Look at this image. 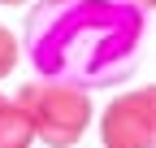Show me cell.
<instances>
[{"label": "cell", "instance_id": "1", "mask_svg": "<svg viewBox=\"0 0 156 148\" xmlns=\"http://www.w3.org/2000/svg\"><path fill=\"white\" fill-rule=\"evenodd\" d=\"M143 5L134 0H39L26 17V52L52 83L113 87L134 74Z\"/></svg>", "mask_w": 156, "mask_h": 148}, {"label": "cell", "instance_id": "2", "mask_svg": "<svg viewBox=\"0 0 156 148\" xmlns=\"http://www.w3.org/2000/svg\"><path fill=\"white\" fill-rule=\"evenodd\" d=\"M17 105L30 113L35 122V139H44L52 148H69L78 135L87 131L91 122V100L83 87L74 83H52V79H39V83H26Z\"/></svg>", "mask_w": 156, "mask_h": 148}, {"label": "cell", "instance_id": "3", "mask_svg": "<svg viewBox=\"0 0 156 148\" xmlns=\"http://www.w3.org/2000/svg\"><path fill=\"white\" fill-rule=\"evenodd\" d=\"M156 139V87L126 91L104 109V144L108 148H147Z\"/></svg>", "mask_w": 156, "mask_h": 148}, {"label": "cell", "instance_id": "4", "mask_svg": "<svg viewBox=\"0 0 156 148\" xmlns=\"http://www.w3.org/2000/svg\"><path fill=\"white\" fill-rule=\"evenodd\" d=\"M35 144V122L22 105H5V113H0V148H30Z\"/></svg>", "mask_w": 156, "mask_h": 148}, {"label": "cell", "instance_id": "5", "mask_svg": "<svg viewBox=\"0 0 156 148\" xmlns=\"http://www.w3.org/2000/svg\"><path fill=\"white\" fill-rule=\"evenodd\" d=\"M17 65V39L9 35V26H0V79Z\"/></svg>", "mask_w": 156, "mask_h": 148}, {"label": "cell", "instance_id": "6", "mask_svg": "<svg viewBox=\"0 0 156 148\" xmlns=\"http://www.w3.org/2000/svg\"><path fill=\"white\" fill-rule=\"evenodd\" d=\"M134 5H143V9H156V0H134Z\"/></svg>", "mask_w": 156, "mask_h": 148}, {"label": "cell", "instance_id": "7", "mask_svg": "<svg viewBox=\"0 0 156 148\" xmlns=\"http://www.w3.org/2000/svg\"><path fill=\"white\" fill-rule=\"evenodd\" d=\"M0 5H26V0H0Z\"/></svg>", "mask_w": 156, "mask_h": 148}, {"label": "cell", "instance_id": "8", "mask_svg": "<svg viewBox=\"0 0 156 148\" xmlns=\"http://www.w3.org/2000/svg\"><path fill=\"white\" fill-rule=\"evenodd\" d=\"M5 105H9V100H5V96H0V113H5Z\"/></svg>", "mask_w": 156, "mask_h": 148}, {"label": "cell", "instance_id": "9", "mask_svg": "<svg viewBox=\"0 0 156 148\" xmlns=\"http://www.w3.org/2000/svg\"><path fill=\"white\" fill-rule=\"evenodd\" d=\"M147 148H156V139H152V144H147Z\"/></svg>", "mask_w": 156, "mask_h": 148}]
</instances>
